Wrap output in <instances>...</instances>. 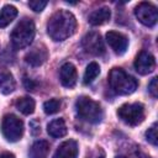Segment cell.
Masks as SVG:
<instances>
[{
	"label": "cell",
	"instance_id": "cell-23",
	"mask_svg": "<svg viewBox=\"0 0 158 158\" xmlns=\"http://www.w3.org/2000/svg\"><path fill=\"white\" fill-rule=\"evenodd\" d=\"M28 6L36 11V12H41L46 6H47V1H41V0H32L28 2Z\"/></svg>",
	"mask_w": 158,
	"mask_h": 158
},
{
	"label": "cell",
	"instance_id": "cell-20",
	"mask_svg": "<svg viewBox=\"0 0 158 158\" xmlns=\"http://www.w3.org/2000/svg\"><path fill=\"white\" fill-rule=\"evenodd\" d=\"M99 74H100V67H99V64H98L96 62L89 63L88 67H86V69H85L84 77H83V83H84L85 85L93 83V81L96 79V77H98Z\"/></svg>",
	"mask_w": 158,
	"mask_h": 158
},
{
	"label": "cell",
	"instance_id": "cell-24",
	"mask_svg": "<svg viewBox=\"0 0 158 158\" xmlns=\"http://www.w3.org/2000/svg\"><path fill=\"white\" fill-rule=\"evenodd\" d=\"M148 90L153 98L158 96V78H153L148 84Z\"/></svg>",
	"mask_w": 158,
	"mask_h": 158
},
{
	"label": "cell",
	"instance_id": "cell-10",
	"mask_svg": "<svg viewBox=\"0 0 158 158\" xmlns=\"http://www.w3.org/2000/svg\"><path fill=\"white\" fill-rule=\"evenodd\" d=\"M106 42L109 43L111 49L118 56L123 54L128 47L127 37L120 32H116V31H109L106 33Z\"/></svg>",
	"mask_w": 158,
	"mask_h": 158
},
{
	"label": "cell",
	"instance_id": "cell-2",
	"mask_svg": "<svg viewBox=\"0 0 158 158\" xmlns=\"http://www.w3.org/2000/svg\"><path fill=\"white\" fill-rule=\"evenodd\" d=\"M109 84H110V88L118 95L132 94L138 86L137 80L121 68H112L110 70Z\"/></svg>",
	"mask_w": 158,
	"mask_h": 158
},
{
	"label": "cell",
	"instance_id": "cell-5",
	"mask_svg": "<svg viewBox=\"0 0 158 158\" xmlns=\"http://www.w3.org/2000/svg\"><path fill=\"white\" fill-rule=\"evenodd\" d=\"M1 132L9 142H17L23 135V122L17 116L5 115L1 122Z\"/></svg>",
	"mask_w": 158,
	"mask_h": 158
},
{
	"label": "cell",
	"instance_id": "cell-9",
	"mask_svg": "<svg viewBox=\"0 0 158 158\" xmlns=\"http://www.w3.org/2000/svg\"><path fill=\"white\" fill-rule=\"evenodd\" d=\"M156 68V59L154 57L146 52V51H141L136 59H135V69L138 74L141 75H146V74H149L154 70Z\"/></svg>",
	"mask_w": 158,
	"mask_h": 158
},
{
	"label": "cell",
	"instance_id": "cell-28",
	"mask_svg": "<svg viewBox=\"0 0 158 158\" xmlns=\"http://www.w3.org/2000/svg\"><path fill=\"white\" fill-rule=\"evenodd\" d=\"M98 158H105V156H104V153H101V154H100V156H99Z\"/></svg>",
	"mask_w": 158,
	"mask_h": 158
},
{
	"label": "cell",
	"instance_id": "cell-4",
	"mask_svg": "<svg viewBox=\"0 0 158 158\" xmlns=\"http://www.w3.org/2000/svg\"><path fill=\"white\" fill-rule=\"evenodd\" d=\"M35 23L30 19L21 20L11 32V44L15 49H23L31 44L35 37Z\"/></svg>",
	"mask_w": 158,
	"mask_h": 158
},
{
	"label": "cell",
	"instance_id": "cell-25",
	"mask_svg": "<svg viewBox=\"0 0 158 158\" xmlns=\"http://www.w3.org/2000/svg\"><path fill=\"white\" fill-rule=\"evenodd\" d=\"M23 86H25V89L26 90H28V91H33L35 89H36V86H37V83L33 80V79H31V78H28V77H23Z\"/></svg>",
	"mask_w": 158,
	"mask_h": 158
},
{
	"label": "cell",
	"instance_id": "cell-17",
	"mask_svg": "<svg viewBox=\"0 0 158 158\" xmlns=\"http://www.w3.org/2000/svg\"><path fill=\"white\" fill-rule=\"evenodd\" d=\"M47 131L49 133V136L54 137V138H60L63 136L67 135V126L63 118H56L53 121H51L47 126Z\"/></svg>",
	"mask_w": 158,
	"mask_h": 158
},
{
	"label": "cell",
	"instance_id": "cell-26",
	"mask_svg": "<svg viewBox=\"0 0 158 158\" xmlns=\"http://www.w3.org/2000/svg\"><path fill=\"white\" fill-rule=\"evenodd\" d=\"M30 126L32 127L31 131H32V135H33V136H37V135L41 132V127H40V123H38L37 121H31Z\"/></svg>",
	"mask_w": 158,
	"mask_h": 158
},
{
	"label": "cell",
	"instance_id": "cell-18",
	"mask_svg": "<svg viewBox=\"0 0 158 158\" xmlns=\"http://www.w3.org/2000/svg\"><path fill=\"white\" fill-rule=\"evenodd\" d=\"M17 16V9L12 5H5L0 11V28L6 27Z\"/></svg>",
	"mask_w": 158,
	"mask_h": 158
},
{
	"label": "cell",
	"instance_id": "cell-8",
	"mask_svg": "<svg viewBox=\"0 0 158 158\" xmlns=\"http://www.w3.org/2000/svg\"><path fill=\"white\" fill-rule=\"evenodd\" d=\"M81 46L85 49L86 53L93 54V56H102L105 53V46L104 41L100 36L99 32L91 31L88 32L81 41Z\"/></svg>",
	"mask_w": 158,
	"mask_h": 158
},
{
	"label": "cell",
	"instance_id": "cell-11",
	"mask_svg": "<svg viewBox=\"0 0 158 158\" xmlns=\"http://www.w3.org/2000/svg\"><path fill=\"white\" fill-rule=\"evenodd\" d=\"M77 69L72 63H64L59 70V79L63 86L73 88L77 83Z\"/></svg>",
	"mask_w": 158,
	"mask_h": 158
},
{
	"label": "cell",
	"instance_id": "cell-29",
	"mask_svg": "<svg viewBox=\"0 0 158 158\" xmlns=\"http://www.w3.org/2000/svg\"><path fill=\"white\" fill-rule=\"evenodd\" d=\"M116 158H127V157H125V156H117Z\"/></svg>",
	"mask_w": 158,
	"mask_h": 158
},
{
	"label": "cell",
	"instance_id": "cell-22",
	"mask_svg": "<svg viewBox=\"0 0 158 158\" xmlns=\"http://www.w3.org/2000/svg\"><path fill=\"white\" fill-rule=\"evenodd\" d=\"M146 138H147V141L151 143V144H153V146H157V143H158V135H157V122H154L148 130H147V132H146Z\"/></svg>",
	"mask_w": 158,
	"mask_h": 158
},
{
	"label": "cell",
	"instance_id": "cell-3",
	"mask_svg": "<svg viewBox=\"0 0 158 158\" xmlns=\"http://www.w3.org/2000/svg\"><path fill=\"white\" fill-rule=\"evenodd\" d=\"M75 110L78 116L89 123H99L104 116L100 104L89 96H79L75 101Z\"/></svg>",
	"mask_w": 158,
	"mask_h": 158
},
{
	"label": "cell",
	"instance_id": "cell-15",
	"mask_svg": "<svg viewBox=\"0 0 158 158\" xmlns=\"http://www.w3.org/2000/svg\"><path fill=\"white\" fill-rule=\"evenodd\" d=\"M15 88H16V83L12 74L7 70L0 72V91L4 95H9L15 90Z\"/></svg>",
	"mask_w": 158,
	"mask_h": 158
},
{
	"label": "cell",
	"instance_id": "cell-1",
	"mask_svg": "<svg viewBox=\"0 0 158 158\" xmlns=\"http://www.w3.org/2000/svg\"><path fill=\"white\" fill-rule=\"evenodd\" d=\"M77 28L75 16L67 10H58L47 22V33L53 41H64L70 37Z\"/></svg>",
	"mask_w": 158,
	"mask_h": 158
},
{
	"label": "cell",
	"instance_id": "cell-13",
	"mask_svg": "<svg viewBox=\"0 0 158 158\" xmlns=\"http://www.w3.org/2000/svg\"><path fill=\"white\" fill-rule=\"evenodd\" d=\"M78 157V144L73 139L64 141L57 148L53 158H77Z\"/></svg>",
	"mask_w": 158,
	"mask_h": 158
},
{
	"label": "cell",
	"instance_id": "cell-14",
	"mask_svg": "<svg viewBox=\"0 0 158 158\" xmlns=\"http://www.w3.org/2000/svg\"><path fill=\"white\" fill-rule=\"evenodd\" d=\"M111 17V11L109 7L104 6V7H100L95 11H93L90 15H89V23L93 25V26H99V25H102L105 22H107Z\"/></svg>",
	"mask_w": 158,
	"mask_h": 158
},
{
	"label": "cell",
	"instance_id": "cell-19",
	"mask_svg": "<svg viewBox=\"0 0 158 158\" xmlns=\"http://www.w3.org/2000/svg\"><path fill=\"white\" fill-rule=\"evenodd\" d=\"M35 100L30 96H22L15 101L16 109L23 115H31L35 111Z\"/></svg>",
	"mask_w": 158,
	"mask_h": 158
},
{
	"label": "cell",
	"instance_id": "cell-12",
	"mask_svg": "<svg viewBox=\"0 0 158 158\" xmlns=\"http://www.w3.org/2000/svg\"><path fill=\"white\" fill-rule=\"evenodd\" d=\"M48 57V53H47V49L44 46H37V47H33L25 57V60L26 63H28L32 67H38V65H42L46 59Z\"/></svg>",
	"mask_w": 158,
	"mask_h": 158
},
{
	"label": "cell",
	"instance_id": "cell-7",
	"mask_svg": "<svg viewBox=\"0 0 158 158\" xmlns=\"http://www.w3.org/2000/svg\"><path fill=\"white\" fill-rule=\"evenodd\" d=\"M135 15L141 23L144 26L152 27L157 23L158 20V10L157 7L151 2H139L135 9Z\"/></svg>",
	"mask_w": 158,
	"mask_h": 158
},
{
	"label": "cell",
	"instance_id": "cell-6",
	"mask_svg": "<svg viewBox=\"0 0 158 158\" xmlns=\"http://www.w3.org/2000/svg\"><path fill=\"white\" fill-rule=\"evenodd\" d=\"M118 117L130 126H137L144 120V106L139 102L125 104L117 110Z\"/></svg>",
	"mask_w": 158,
	"mask_h": 158
},
{
	"label": "cell",
	"instance_id": "cell-27",
	"mask_svg": "<svg viewBox=\"0 0 158 158\" xmlns=\"http://www.w3.org/2000/svg\"><path fill=\"white\" fill-rule=\"evenodd\" d=\"M0 158H15V156L10 152H4V153L0 154Z\"/></svg>",
	"mask_w": 158,
	"mask_h": 158
},
{
	"label": "cell",
	"instance_id": "cell-16",
	"mask_svg": "<svg viewBox=\"0 0 158 158\" xmlns=\"http://www.w3.org/2000/svg\"><path fill=\"white\" fill-rule=\"evenodd\" d=\"M48 152H49V143L47 141L40 139L31 146L28 156L30 158H46L48 156Z\"/></svg>",
	"mask_w": 158,
	"mask_h": 158
},
{
	"label": "cell",
	"instance_id": "cell-21",
	"mask_svg": "<svg viewBox=\"0 0 158 158\" xmlns=\"http://www.w3.org/2000/svg\"><path fill=\"white\" fill-rule=\"evenodd\" d=\"M60 100L58 99H51V100H47L44 104H43V110L47 115H53L56 112L59 111L60 109Z\"/></svg>",
	"mask_w": 158,
	"mask_h": 158
}]
</instances>
